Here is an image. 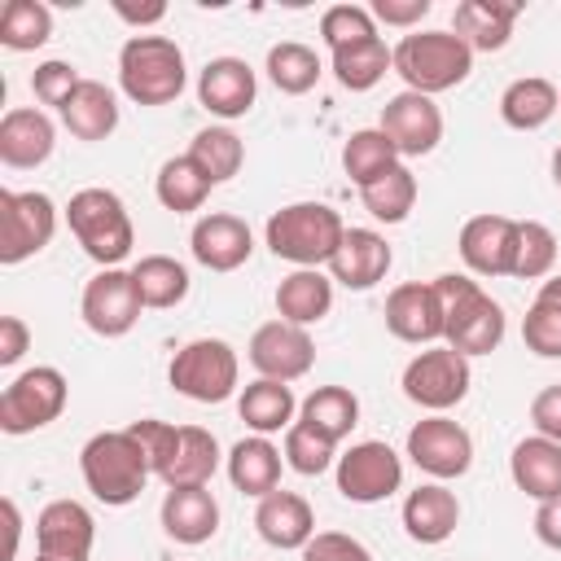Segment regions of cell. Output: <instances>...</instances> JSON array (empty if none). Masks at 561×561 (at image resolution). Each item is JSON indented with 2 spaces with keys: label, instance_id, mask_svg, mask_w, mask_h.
I'll list each match as a JSON object with an SVG mask.
<instances>
[{
  "label": "cell",
  "instance_id": "6da1fadb",
  "mask_svg": "<svg viewBox=\"0 0 561 561\" xmlns=\"http://www.w3.org/2000/svg\"><path fill=\"white\" fill-rule=\"evenodd\" d=\"M430 285L443 302V342L451 351L469 359V355H491L504 342V311L478 280L460 272H443Z\"/></svg>",
  "mask_w": 561,
  "mask_h": 561
},
{
  "label": "cell",
  "instance_id": "7a4b0ae2",
  "mask_svg": "<svg viewBox=\"0 0 561 561\" xmlns=\"http://www.w3.org/2000/svg\"><path fill=\"white\" fill-rule=\"evenodd\" d=\"M79 469H83V482L88 491L101 500V504H131L145 482H149V456L140 447V438L131 430H105V434H92L79 451Z\"/></svg>",
  "mask_w": 561,
  "mask_h": 561
},
{
  "label": "cell",
  "instance_id": "3957f363",
  "mask_svg": "<svg viewBox=\"0 0 561 561\" xmlns=\"http://www.w3.org/2000/svg\"><path fill=\"white\" fill-rule=\"evenodd\" d=\"M473 70V48L456 31H416L394 44V75L408 83V92L434 96L456 83H465Z\"/></svg>",
  "mask_w": 561,
  "mask_h": 561
},
{
  "label": "cell",
  "instance_id": "277c9868",
  "mask_svg": "<svg viewBox=\"0 0 561 561\" xmlns=\"http://www.w3.org/2000/svg\"><path fill=\"white\" fill-rule=\"evenodd\" d=\"M263 232L276 259H289L298 267H320V263H333L346 237V224L324 202H294V206H280Z\"/></svg>",
  "mask_w": 561,
  "mask_h": 561
},
{
  "label": "cell",
  "instance_id": "5b68a950",
  "mask_svg": "<svg viewBox=\"0 0 561 561\" xmlns=\"http://www.w3.org/2000/svg\"><path fill=\"white\" fill-rule=\"evenodd\" d=\"M118 83L136 105H167L184 92V53L167 35H131L118 53Z\"/></svg>",
  "mask_w": 561,
  "mask_h": 561
},
{
  "label": "cell",
  "instance_id": "8992f818",
  "mask_svg": "<svg viewBox=\"0 0 561 561\" xmlns=\"http://www.w3.org/2000/svg\"><path fill=\"white\" fill-rule=\"evenodd\" d=\"M66 224H70L75 241L83 245V254L96 259L101 267H114L131 254L136 232H131L123 197L110 188H79L66 206Z\"/></svg>",
  "mask_w": 561,
  "mask_h": 561
},
{
  "label": "cell",
  "instance_id": "52a82bcc",
  "mask_svg": "<svg viewBox=\"0 0 561 561\" xmlns=\"http://www.w3.org/2000/svg\"><path fill=\"white\" fill-rule=\"evenodd\" d=\"M237 351L224 337H197L175 351L167 377L184 399L197 403H224L237 390Z\"/></svg>",
  "mask_w": 561,
  "mask_h": 561
},
{
  "label": "cell",
  "instance_id": "ba28073f",
  "mask_svg": "<svg viewBox=\"0 0 561 561\" xmlns=\"http://www.w3.org/2000/svg\"><path fill=\"white\" fill-rule=\"evenodd\" d=\"M66 408V377L48 364L26 368L22 377H13L0 394V430L4 434H31L44 430L48 421H57Z\"/></svg>",
  "mask_w": 561,
  "mask_h": 561
},
{
  "label": "cell",
  "instance_id": "9c48e42d",
  "mask_svg": "<svg viewBox=\"0 0 561 561\" xmlns=\"http://www.w3.org/2000/svg\"><path fill=\"white\" fill-rule=\"evenodd\" d=\"M57 232V206L48 193H0V263L39 254Z\"/></svg>",
  "mask_w": 561,
  "mask_h": 561
},
{
  "label": "cell",
  "instance_id": "30bf717a",
  "mask_svg": "<svg viewBox=\"0 0 561 561\" xmlns=\"http://www.w3.org/2000/svg\"><path fill=\"white\" fill-rule=\"evenodd\" d=\"M403 394L430 412H447L469 394V359L451 346L421 351L403 368Z\"/></svg>",
  "mask_w": 561,
  "mask_h": 561
},
{
  "label": "cell",
  "instance_id": "8fae6325",
  "mask_svg": "<svg viewBox=\"0 0 561 561\" xmlns=\"http://www.w3.org/2000/svg\"><path fill=\"white\" fill-rule=\"evenodd\" d=\"M403 482V460L394 456V447L368 438L355 443L346 456H337V491L351 504H377L386 495H394Z\"/></svg>",
  "mask_w": 561,
  "mask_h": 561
},
{
  "label": "cell",
  "instance_id": "7c38bea8",
  "mask_svg": "<svg viewBox=\"0 0 561 561\" xmlns=\"http://www.w3.org/2000/svg\"><path fill=\"white\" fill-rule=\"evenodd\" d=\"M83 324L101 337H123L131 333V324L140 320V294H136V280L131 272L123 267H101L88 285H83Z\"/></svg>",
  "mask_w": 561,
  "mask_h": 561
},
{
  "label": "cell",
  "instance_id": "4fadbf2b",
  "mask_svg": "<svg viewBox=\"0 0 561 561\" xmlns=\"http://www.w3.org/2000/svg\"><path fill=\"white\" fill-rule=\"evenodd\" d=\"M408 456L430 478H460L473 465V438L447 416H425L408 430Z\"/></svg>",
  "mask_w": 561,
  "mask_h": 561
},
{
  "label": "cell",
  "instance_id": "5bb4252c",
  "mask_svg": "<svg viewBox=\"0 0 561 561\" xmlns=\"http://www.w3.org/2000/svg\"><path fill=\"white\" fill-rule=\"evenodd\" d=\"M250 364L259 368V377L272 381H298L302 373H311L316 364V342L302 324L289 320H267L254 329L250 337Z\"/></svg>",
  "mask_w": 561,
  "mask_h": 561
},
{
  "label": "cell",
  "instance_id": "9a60e30c",
  "mask_svg": "<svg viewBox=\"0 0 561 561\" xmlns=\"http://www.w3.org/2000/svg\"><path fill=\"white\" fill-rule=\"evenodd\" d=\"M460 259L478 276H513L517 259V219L504 215H473L460 228Z\"/></svg>",
  "mask_w": 561,
  "mask_h": 561
},
{
  "label": "cell",
  "instance_id": "2e32d148",
  "mask_svg": "<svg viewBox=\"0 0 561 561\" xmlns=\"http://www.w3.org/2000/svg\"><path fill=\"white\" fill-rule=\"evenodd\" d=\"M381 131L394 140L399 153L421 158V153H430V149L443 140V114H438V105H434L430 96H421V92H399V96H390L386 110H381Z\"/></svg>",
  "mask_w": 561,
  "mask_h": 561
},
{
  "label": "cell",
  "instance_id": "e0dca14e",
  "mask_svg": "<svg viewBox=\"0 0 561 561\" xmlns=\"http://www.w3.org/2000/svg\"><path fill=\"white\" fill-rule=\"evenodd\" d=\"M92 535H96V522L79 500H53L35 517L39 557H53V561H88Z\"/></svg>",
  "mask_w": 561,
  "mask_h": 561
},
{
  "label": "cell",
  "instance_id": "ac0fdd59",
  "mask_svg": "<svg viewBox=\"0 0 561 561\" xmlns=\"http://www.w3.org/2000/svg\"><path fill=\"white\" fill-rule=\"evenodd\" d=\"M386 329L399 337V342H438L443 337V302L434 294V285H421V280H408L399 289H390L386 298Z\"/></svg>",
  "mask_w": 561,
  "mask_h": 561
},
{
  "label": "cell",
  "instance_id": "d6986e66",
  "mask_svg": "<svg viewBox=\"0 0 561 561\" xmlns=\"http://www.w3.org/2000/svg\"><path fill=\"white\" fill-rule=\"evenodd\" d=\"M188 245H193V259H197L202 267H210V272H237V267L250 259L254 237H250L245 219L215 210V215H202V219L193 224Z\"/></svg>",
  "mask_w": 561,
  "mask_h": 561
},
{
  "label": "cell",
  "instance_id": "ffe728a7",
  "mask_svg": "<svg viewBox=\"0 0 561 561\" xmlns=\"http://www.w3.org/2000/svg\"><path fill=\"white\" fill-rule=\"evenodd\" d=\"M254 70L241 57H215L197 75V101L219 118H241L254 105Z\"/></svg>",
  "mask_w": 561,
  "mask_h": 561
},
{
  "label": "cell",
  "instance_id": "44dd1931",
  "mask_svg": "<svg viewBox=\"0 0 561 561\" xmlns=\"http://www.w3.org/2000/svg\"><path fill=\"white\" fill-rule=\"evenodd\" d=\"M329 272L346 289H373L390 272V245H386V237L373 232V228H346V237H342Z\"/></svg>",
  "mask_w": 561,
  "mask_h": 561
},
{
  "label": "cell",
  "instance_id": "7402d4cb",
  "mask_svg": "<svg viewBox=\"0 0 561 561\" xmlns=\"http://www.w3.org/2000/svg\"><path fill=\"white\" fill-rule=\"evenodd\" d=\"M254 526H259V535H263L272 548L289 552V548H307V543H311V535H316V513H311V504H307L302 495H294V491H272V495L259 500Z\"/></svg>",
  "mask_w": 561,
  "mask_h": 561
},
{
  "label": "cell",
  "instance_id": "603a6c76",
  "mask_svg": "<svg viewBox=\"0 0 561 561\" xmlns=\"http://www.w3.org/2000/svg\"><path fill=\"white\" fill-rule=\"evenodd\" d=\"M53 136L57 131H53V123H48L44 110L18 105V110H9L0 118V162L4 167H18V171L39 167L53 153Z\"/></svg>",
  "mask_w": 561,
  "mask_h": 561
},
{
  "label": "cell",
  "instance_id": "cb8c5ba5",
  "mask_svg": "<svg viewBox=\"0 0 561 561\" xmlns=\"http://www.w3.org/2000/svg\"><path fill=\"white\" fill-rule=\"evenodd\" d=\"M162 530L175 543H206L219 530V504L206 486H171L162 500Z\"/></svg>",
  "mask_w": 561,
  "mask_h": 561
},
{
  "label": "cell",
  "instance_id": "d4e9b609",
  "mask_svg": "<svg viewBox=\"0 0 561 561\" xmlns=\"http://www.w3.org/2000/svg\"><path fill=\"white\" fill-rule=\"evenodd\" d=\"M517 13H522V4H513V0H460L451 22H456V35L473 53H495L508 44Z\"/></svg>",
  "mask_w": 561,
  "mask_h": 561
},
{
  "label": "cell",
  "instance_id": "484cf974",
  "mask_svg": "<svg viewBox=\"0 0 561 561\" xmlns=\"http://www.w3.org/2000/svg\"><path fill=\"white\" fill-rule=\"evenodd\" d=\"M456 522H460V504L438 482H425V486H416L403 500V530L416 543H443V539H451Z\"/></svg>",
  "mask_w": 561,
  "mask_h": 561
},
{
  "label": "cell",
  "instance_id": "4316f807",
  "mask_svg": "<svg viewBox=\"0 0 561 561\" xmlns=\"http://www.w3.org/2000/svg\"><path fill=\"white\" fill-rule=\"evenodd\" d=\"M508 469H513L517 491H526L530 500L543 504V500L561 495V443H552V438H543V434L522 438V443L513 447Z\"/></svg>",
  "mask_w": 561,
  "mask_h": 561
},
{
  "label": "cell",
  "instance_id": "83f0119b",
  "mask_svg": "<svg viewBox=\"0 0 561 561\" xmlns=\"http://www.w3.org/2000/svg\"><path fill=\"white\" fill-rule=\"evenodd\" d=\"M329 307H333V280L320 267H298V272H289L276 285V311L289 324H302L307 329V324L324 320Z\"/></svg>",
  "mask_w": 561,
  "mask_h": 561
},
{
  "label": "cell",
  "instance_id": "f1b7e54d",
  "mask_svg": "<svg viewBox=\"0 0 561 561\" xmlns=\"http://www.w3.org/2000/svg\"><path fill=\"white\" fill-rule=\"evenodd\" d=\"M61 123L70 136L79 140H105L114 127H118V105H114V92L96 79H83L75 88V96L61 105Z\"/></svg>",
  "mask_w": 561,
  "mask_h": 561
},
{
  "label": "cell",
  "instance_id": "f546056e",
  "mask_svg": "<svg viewBox=\"0 0 561 561\" xmlns=\"http://www.w3.org/2000/svg\"><path fill=\"white\" fill-rule=\"evenodd\" d=\"M228 478H232L237 491L263 500V495H272V491L280 486V451H276L263 434L241 438V443L228 451Z\"/></svg>",
  "mask_w": 561,
  "mask_h": 561
},
{
  "label": "cell",
  "instance_id": "4dcf8cb0",
  "mask_svg": "<svg viewBox=\"0 0 561 561\" xmlns=\"http://www.w3.org/2000/svg\"><path fill=\"white\" fill-rule=\"evenodd\" d=\"M561 110V92L539 79V75H526V79H513L500 96V118L517 131H539L552 114Z\"/></svg>",
  "mask_w": 561,
  "mask_h": 561
},
{
  "label": "cell",
  "instance_id": "1f68e13d",
  "mask_svg": "<svg viewBox=\"0 0 561 561\" xmlns=\"http://www.w3.org/2000/svg\"><path fill=\"white\" fill-rule=\"evenodd\" d=\"M294 390H289V381H272V377H259V381H250L245 390H241V399H237V412H241V421L254 430V434H276V430H289L294 425Z\"/></svg>",
  "mask_w": 561,
  "mask_h": 561
},
{
  "label": "cell",
  "instance_id": "d6a6232c",
  "mask_svg": "<svg viewBox=\"0 0 561 561\" xmlns=\"http://www.w3.org/2000/svg\"><path fill=\"white\" fill-rule=\"evenodd\" d=\"M219 469V443L210 430L202 425H180V443H175V456L162 473L167 491L171 486H206Z\"/></svg>",
  "mask_w": 561,
  "mask_h": 561
},
{
  "label": "cell",
  "instance_id": "836d02e7",
  "mask_svg": "<svg viewBox=\"0 0 561 561\" xmlns=\"http://www.w3.org/2000/svg\"><path fill=\"white\" fill-rule=\"evenodd\" d=\"M131 280H136V294H140V307H175L188 298V272L184 263H175L171 254H145L136 267H131Z\"/></svg>",
  "mask_w": 561,
  "mask_h": 561
},
{
  "label": "cell",
  "instance_id": "e575fe53",
  "mask_svg": "<svg viewBox=\"0 0 561 561\" xmlns=\"http://www.w3.org/2000/svg\"><path fill=\"white\" fill-rule=\"evenodd\" d=\"M390 66H394V53L386 48L381 35L359 39V44H346V48H333V75H337V83L351 88V92L377 88Z\"/></svg>",
  "mask_w": 561,
  "mask_h": 561
},
{
  "label": "cell",
  "instance_id": "d590c367",
  "mask_svg": "<svg viewBox=\"0 0 561 561\" xmlns=\"http://www.w3.org/2000/svg\"><path fill=\"white\" fill-rule=\"evenodd\" d=\"M342 167L364 188V184H373L399 167V149L381 127H364V131H351V140L342 145Z\"/></svg>",
  "mask_w": 561,
  "mask_h": 561
},
{
  "label": "cell",
  "instance_id": "8d00e7d4",
  "mask_svg": "<svg viewBox=\"0 0 561 561\" xmlns=\"http://www.w3.org/2000/svg\"><path fill=\"white\" fill-rule=\"evenodd\" d=\"M302 421H307L316 434L342 443V438L359 425V399H355L346 386H320V390H311V394L302 399Z\"/></svg>",
  "mask_w": 561,
  "mask_h": 561
},
{
  "label": "cell",
  "instance_id": "74e56055",
  "mask_svg": "<svg viewBox=\"0 0 561 561\" xmlns=\"http://www.w3.org/2000/svg\"><path fill=\"white\" fill-rule=\"evenodd\" d=\"M522 342L543 359H561V276L543 280V289L535 294L522 320Z\"/></svg>",
  "mask_w": 561,
  "mask_h": 561
},
{
  "label": "cell",
  "instance_id": "f35d334b",
  "mask_svg": "<svg viewBox=\"0 0 561 561\" xmlns=\"http://www.w3.org/2000/svg\"><path fill=\"white\" fill-rule=\"evenodd\" d=\"M158 202L167 206V210H175V215H188V210H197L202 202H206V193H210V180H206V171L184 153V158H167L162 162V171H158Z\"/></svg>",
  "mask_w": 561,
  "mask_h": 561
},
{
  "label": "cell",
  "instance_id": "ab89813d",
  "mask_svg": "<svg viewBox=\"0 0 561 561\" xmlns=\"http://www.w3.org/2000/svg\"><path fill=\"white\" fill-rule=\"evenodd\" d=\"M359 197H364V210H368L373 219H381V224H403L408 210L416 206V175H412L408 167H394V171H386L381 180L364 184Z\"/></svg>",
  "mask_w": 561,
  "mask_h": 561
},
{
  "label": "cell",
  "instance_id": "60d3db41",
  "mask_svg": "<svg viewBox=\"0 0 561 561\" xmlns=\"http://www.w3.org/2000/svg\"><path fill=\"white\" fill-rule=\"evenodd\" d=\"M267 79H272L280 92L302 96V92H311L316 79H320V57H316L307 44H298V39L272 44V48H267Z\"/></svg>",
  "mask_w": 561,
  "mask_h": 561
},
{
  "label": "cell",
  "instance_id": "b9f144b4",
  "mask_svg": "<svg viewBox=\"0 0 561 561\" xmlns=\"http://www.w3.org/2000/svg\"><path fill=\"white\" fill-rule=\"evenodd\" d=\"M188 158L206 171L210 184H224V180H232V175L241 171V162H245V145H241L228 127H206V131L193 136Z\"/></svg>",
  "mask_w": 561,
  "mask_h": 561
},
{
  "label": "cell",
  "instance_id": "7bdbcfd3",
  "mask_svg": "<svg viewBox=\"0 0 561 561\" xmlns=\"http://www.w3.org/2000/svg\"><path fill=\"white\" fill-rule=\"evenodd\" d=\"M53 35V13L39 0H9L0 13V44L13 53H31Z\"/></svg>",
  "mask_w": 561,
  "mask_h": 561
},
{
  "label": "cell",
  "instance_id": "ee69618b",
  "mask_svg": "<svg viewBox=\"0 0 561 561\" xmlns=\"http://www.w3.org/2000/svg\"><path fill=\"white\" fill-rule=\"evenodd\" d=\"M557 263V237L548 224L539 219H522L517 224V259H513V276L517 280H535L548 276Z\"/></svg>",
  "mask_w": 561,
  "mask_h": 561
},
{
  "label": "cell",
  "instance_id": "f6af8a7d",
  "mask_svg": "<svg viewBox=\"0 0 561 561\" xmlns=\"http://www.w3.org/2000/svg\"><path fill=\"white\" fill-rule=\"evenodd\" d=\"M333 438H324V434H316L307 421H294L289 430H285V460H289V469L294 473H307V478H316V473H324L329 465H333Z\"/></svg>",
  "mask_w": 561,
  "mask_h": 561
},
{
  "label": "cell",
  "instance_id": "bcb514c9",
  "mask_svg": "<svg viewBox=\"0 0 561 561\" xmlns=\"http://www.w3.org/2000/svg\"><path fill=\"white\" fill-rule=\"evenodd\" d=\"M320 35L329 48H346V44H359V39H373L377 26H373V13L364 4H333L324 9L320 18Z\"/></svg>",
  "mask_w": 561,
  "mask_h": 561
},
{
  "label": "cell",
  "instance_id": "7dc6e473",
  "mask_svg": "<svg viewBox=\"0 0 561 561\" xmlns=\"http://www.w3.org/2000/svg\"><path fill=\"white\" fill-rule=\"evenodd\" d=\"M79 83H83V79H79V70H75L70 61H44V66H35V75H31V92H35V101L57 105V110L75 96Z\"/></svg>",
  "mask_w": 561,
  "mask_h": 561
},
{
  "label": "cell",
  "instance_id": "c3c4849f",
  "mask_svg": "<svg viewBox=\"0 0 561 561\" xmlns=\"http://www.w3.org/2000/svg\"><path fill=\"white\" fill-rule=\"evenodd\" d=\"M127 430L140 438V447H145V456H149V469L162 478L167 465H171V456H175L180 425H167V421H136V425H127Z\"/></svg>",
  "mask_w": 561,
  "mask_h": 561
},
{
  "label": "cell",
  "instance_id": "681fc988",
  "mask_svg": "<svg viewBox=\"0 0 561 561\" xmlns=\"http://www.w3.org/2000/svg\"><path fill=\"white\" fill-rule=\"evenodd\" d=\"M302 561H373V552L342 530H320L311 535V543L302 548Z\"/></svg>",
  "mask_w": 561,
  "mask_h": 561
},
{
  "label": "cell",
  "instance_id": "f907efd6",
  "mask_svg": "<svg viewBox=\"0 0 561 561\" xmlns=\"http://www.w3.org/2000/svg\"><path fill=\"white\" fill-rule=\"evenodd\" d=\"M530 421H535V430H539L543 438L561 443V381L535 394V403H530Z\"/></svg>",
  "mask_w": 561,
  "mask_h": 561
},
{
  "label": "cell",
  "instance_id": "816d5d0a",
  "mask_svg": "<svg viewBox=\"0 0 561 561\" xmlns=\"http://www.w3.org/2000/svg\"><path fill=\"white\" fill-rule=\"evenodd\" d=\"M368 13L381 18L386 26H412V22H421L430 13V0H373Z\"/></svg>",
  "mask_w": 561,
  "mask_h": 561
},
{
  "label": "cell",
  "instance_id": "f5cc1de1",
  "mask_svg": "<svg viewBox=\"0 0 561 561\" xmlns=\"http://www.w3.org/2000/svg\"><path fill=\"white\" fill-rule=\"evenodd\" d=\"M26 346H31V329H26V320H18V316H0V364L13 368V364L26 355Z\"/></svg>",
  "mask_w": 561,
  "mask_h": 561
},
{
  "label": "cell",
  "instance_id": "db71d44e",
  "mask_svg": "<svg viewBox=\"0 0 561 561\" xmlns=\"http://www.w3.org/2000/svg\"><path fill=\"white\" fill-rule=\"evenodd\" d=\"M535 535H539V543L561 552V495H552L535 508Z\"/></svg>",
  "mask_w": 561,
  "mask_h": 561
},
{
  "label": "cell",
  "instance_id": "11a10c76",
  "mask_svg": "<svg viewBox=\"0 0 561 561\" xmlns=\"http://www.w3.org/2000/svg\"><path fill=\"white\" fill-rule=\"evenodd\" d=\"M114 13H118L123 22H131V26H153V22L167 18V4H158V0H153V4H140V9H136V4H114Z\"/></svg>",
  "mask_w": 561,
  "mask_h": 561
},
{
  "label": "cell",
  "instance_id": "9f6ffc18",
  "mask_svg": "<svg viewBox=\"0 0 561 561\" xmlns=\"http://www.w3.org/2000/svg\"><path fill=\"white\" fill-rule=\"evenodd\" d=\"M4 522H9V548H4V561L18 557V539H22V517H18V504L4 500Z\"/></svg>",
  "mask_w": 561,
  "mask_h": 561
},
{
  "label": "cell",
  "instance_id": "6f0895ef",
  "mask_svg": "<svg viewBox=\"0 0 561 561\" xmlns=\"http://www.w3.org/2000/svg\"><path fill=\"white\" fill-rule=\"evenodd\" d=\"M552 180H557V188H561V149L552 153Z\"/></svg>",
  "mask_w": 561,
  "mask_h": 561
},
{
  "label": "cell",
  "instance_id": "680465c9",
  "mask_svg": "<svg viewBox=\"0 0 561 561\" xmlns=\"http://www.w3.org/2000/svg\"><path fill=\"white\" fill-rule=\"evenodd\" d=\"M35 561H53V557H35Z\"/></svg>",
  "mask_w": 561,
  "mask_h": 561
}]
</instances>
